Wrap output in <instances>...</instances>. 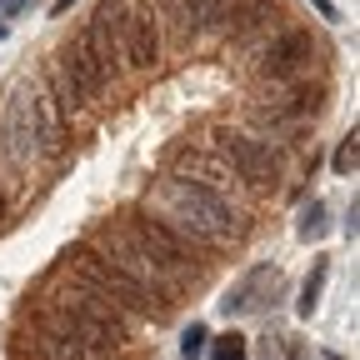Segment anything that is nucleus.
Masks as SVG:
<instances>
[{"label":"nucleus","mask_w":360,"mask_h":360,"mask_svg":"<svg viewBox=\"0 0 360 360\" xmlns=\"http://www.w3.org/2000/svg\"><path fill=\"white\" fill-rule=\"evenodd\" d=\"M150 210L160 220H170L180 236H186L195 250L215 255L220 245L240 240V210L225 200L210 180H195V175H180V170H165L155 180V195H150Z\"/></svg>","instance_id":"nucleus-1"},{"label":"nucleus","mask_w":360,"mask_h":360,"mask_svg":"<svg viewBox=\"0 0 360 360\" xmlns=\"http://www.w3.org/2000/svg\"><path fill=\"white\" fill-rule=\"evenodd\" d=\"M60 146V110L45 96V85L35 80H15L6 110H0V150H6V165L25 170L35 160H51Z\"/></svg>","instance_id":"nucleus-2"},{"label":"nucleus","mask_w":360,"mask_h":360,"mask_svg":"<svg viewBox=\"0 0 360 360\" xmlns=\"http://www.w3.org/2000/svg\"><path fill=\"white\" fill-rule=\"evenodd\" d=\"M60 265H70L75 276H85L101 295H110L120 310L141 315V321H150V326H165L170 315H175V295L155 290V285L141 281V276H130L125 265H115L105 250H96L90 240H70V245L60 250Z\"/></svg>","instance_id":"nucleus-3"},{"label":"nucleus","mask_w":360,"mask_h":360,"mask_svg":"<svg viewBox=\"0 0 360 360\" xmlns=\"http://www.w3.org/2000/svg\"><path fill=\"white\" fill-rule=\"evenodd\" d=\"M120 215V225H125V231L135 236V240H141L160 265H165V276L180 285V295H186V290H195L200 281H205V270H210V255L205 250H195L186 236H180L175 231V225L170 220H160L150 205H125V210H115Z\"/></svg>","instance_id":"nucleus-4"},{"label":"nucleus","mask_w":360,"mask_h":360,"mask_svg":"<svg viewBox=\"0 0 360 360\" xmlns=\"http://www.w3.org/2000/svg\"><path fill=\"white\" fill-rule=\"evenodd\" d=\"M210 155L231 170L240 186H250V191H276L281 186V150L270 141H260V135L215 125L210 130Z\"/></svg>","instance_id":"nucleus-5"},{"label":"nucleus","mask_w":360,"mask_h":360,"mask_svg":"<svg viewBox=\"0 0 360 360\" xmlns=\"http://www.w3.org/2000/svg\"><path fill=\"white\" fill-rule=\"evenodd\" d=\"M255 51V75L265 85H290V80H305L315 65H321V45H315L310 30H295V25H281L270 30L260 45H250Z\"/></svg>","instance_id":"nucleus-6"},{"label":"nucleus","mask_w":360,"mask_h":360,"mask_svg":"<svg viewBox=\"0 0 360 360\" xmlns=\"http://www.w3.org/2000/svg\"><path fill=\"white\" fill-rule=\"evenodd\" d=\"M11 355L15 360H120V350H101V345H85V340H70V335H56L35 321L15 326V340H11Z\"/></svg>","instance_id":"nucleus-7"},{"label":"nucleus","mask_w":360,"mask_h":360,"mask_svg":"<svg viewBox=\"0 0 360 360\" xmlns=\"http://www.w3.org/2000/svg\"><path fill=\"white\" fill-rule=\"evenodd\" d=\"M160 65V20L150 6H125L120 15V70H155Z\"/></svg>","instance_id":"nucleus-8"},{"label":"nucleus","mask_w":360,"mask_h":360,"mask_svg":"<svg viewBox=\"0 0 360 360\" xmlns=\"http://www.w3.org/2000/svg\"><path fill=\"white\" fill-rule=\"evenodd\" d=\"M160 15H170L186 35H205V30H231L236 0H155Z\"/></svg>","instance_id":"nucleus-9"},{"label":"nucleus","mask_w":360,"mask_h":360,"mask_svg":"<svg viewBox=\"0 0 360 360\" xmlns=\"http://www.w3.org/2000/svg\"><path fill=\"white\" fill-rule=\"evenodd\" d=\"M170 160L180 165V175H195V180H215L225 175V165L215 160V155H205V150H191V146H170Z\"/></svg>","instance_id":"nucleus-10"},{"label":"nucleus","mask_w":360,"mask_h":360,"mask_svg":"<svg viewBox=\"0 0 360 360\" xmlns=\"http://www.w3.org/2000/svg\"><path fill=\"white\" fill-rule=\"evenodd\" d=\"M326 260H315L310 265V276H305V285H300V315H310L315 305H321V290H326Z\"/></svg>","instance_id":"nucleus-11"},{"label":"nucleus","mask_w":360,"mask_h":360,"mask_svg":"<svg viewBox=\"0 0 360 360\" xmlns=\"http://www.w3.org/2000/svg\"><path fill=\"white\" fill-rule=\"evenodd\" d=\"M321 236H326V205L310 200V205L300 210V240H321Z\"/></svg>","instance_id":"nucleus-12"},{"label":"nucleus","mask_w":360,"mask_h":360,"mask_svg":"<svg viewBox=\"0 0 360 360\" xmlns=\"http://www.w3.org/2000/svg\"><path fill=\"white\" fill-rule=\"evenodd\" d=\"M355 165H360V146H355V130H350L345 141H340V150L330 155V170L335 175H355Z\"/></svg>","instance_id":"nucleus-13"},{"label":"nucleus","mask_w":360,"mask_h":360,"mask_svg":"<svg viewBox=\"0 0 360 360\" xmlns=\"http://www.w3.org/2000/svg\"><path fill=\"white\" fill-rule=\"evenodd\" d=\"M210 355H215V360H245V335H236V330H231V335H220Z\"/></svg>","instance_id":"nucleus-14"},{"label":"nucleus","mask_w":360,"mask_h":360,"mask_svg":"<svg viewBox=\"0 0 360 360\" xmlns=\"http://www.w3.org/2000/svg\"><path fill=\"white\" fill-rule=\"evenodd\" d=\"M200 345H205V326H191V330H186V340H180V355L195 360V355H200Z\"/></svg>","instance_id":"nucleus-15"},{"label":"nucleus","mask_w":360,"mask_h":360,"mask_svg":"<svg viewBox=\"0 0 360 360\" xmlns=\"http://www.w3.org/2000/svg\"><path fill=\"white\" fill-rule=\"evenodd\" d=\"M30 6V0H0V35H6V25H11V15H20Z\"/></svg>","instance_id":"nucleus-16"},{"label":"nucleus","mask_w":360,"mask_h":360,"mask_svg":"<svg viewBox=\"0 0 360 360\" xmlns=\"http://www.w3.org/2000/svg\"><path fill=\"white\" fill-rule=\"evenodd\" d=\"M310 6H315V11H321L326 20H335V6H330V0H310Z\"/></svg>","instance_id":"nucleus-17"},{"label":"nucleus","mask_w":360,"mask_h":360,"mask_svg":"<svg viewBox=\"0 0 360 360\" xmlns=\"http://www.w3.org/2000/svg\"><path fill=\"white\" fill-rule=\"evenodd\" d=\"M70 6H75V0H56V6H51V15H65Z\"/></svg>","instance_id":"nucleus-18"},{"label":"nucleus","mask_w":360,"mask_h":360,"mask_svg":"<svg viewBox=\"0 0 360 360\" xmlns=\"http://www.w3.org/2000/svg\"><path fill=\"white\" fill-rule=\"evenodd\" d=\"M321 360H335V355H321Z\"/></svg>","instance_id":"nucleus-19"}]
</instances>
